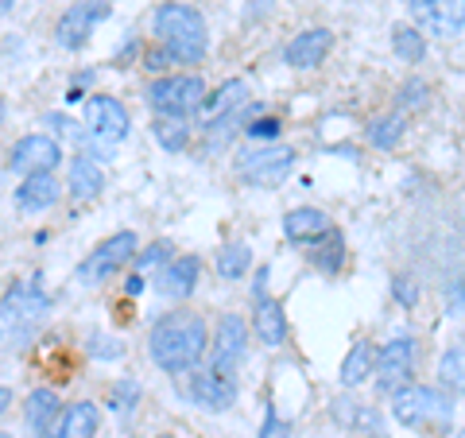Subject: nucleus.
<instances>
[{"mask_svg":"<svg viewBox=\"0 0 465 438\" xmlns=\"http://www.w3.org/2000/svg\"><path fill=\"white\" fill-rule=\"evenodd\" d=\"M333 415H338L345 427H357V431H369V434H381V415L372 412L369 403H353V400H338L333 403Z\"/></svg>","mask_w":465,"mask_h":438,"instance_id":"a878e982","label":"nucleus"},{"mask_svg":"<svg viewBox=\"0 0 465 438\" xmlns=\"http://www.w3.org/2000/svg\"><path fill=\"white\" fill-rule=\"evenodd\" d=\"M167 63H179V58H174L167 47H155V51L143 55V66H148V70H167Z\"/></svg>","mask_w":465,"mask_h":438,"instance_id":"4c0bfd02","label":"nucleus"},{"mask_svg":"<svg viewBox=\"0 0 465 438\" xmlns=\"http://www.w3.org/2000/svg\"><path fill=\"white\" fill-rule=\"evenodd\" d=\"M0 121H5V97H0Z\"/></svg>","mask_w":465,"mask_h":438,"instance_id":"79ce46f5","label":"nucleus"},{"mask_svg":"<svg viewBox=\"0 0 465 438\" xmlns=\"http://www.w3.org/2000/svg\"><path fill=\"white\" fill-rule=\"evenodd\" d=\"M148 353L167 376H183L210 357V326L191 306L163 314L148 333Z\"/></svg>","mask_w":465,"mask_h":438,"instance_id":"f257e3e1","label":"nucleus"},{"mask_svg":"<svg viewBox=\"0 0 465 438\" xmlns=\"http://www.w3.org/2000/svg\"><path fill=\"white\" fill-rule=\"evenodd\" d=\"M391 47H396V55L403 58V63H423L427 39H423L419 27H396V32H391Z\"/></svg>","mask_w":465,"mask_h":438,"instance_id":"c756f323","label":"nucleus"},{"mask_svg":"<svg viewBox=\"0 0 465 438\" xmlns=\"http://www.w3.org/2000/svg\"><path fill=\"white\" fill-rule=\"evenodd\" d=\"M58 396L51 388H35L32 396H27V403H24V419H27V431L32 434H39V438H47L51 434V427H54V419H58Z\"/></svg>","mask_w":465,"mask_h":438,"instance_id":"4be33fe9","label":"nucleus"},{"mask_svg":"<svg viewBox=\"0 0 465 438\" xmlns=\"http://www.w3.org/2000/svg\"><path fill=\"white\" fill-rule=\"evenodd\" d=\"M291 167H295V152L287 144H264V148L241 152L237 155V174L241 183L256 186V191H268V186H280Z\"/></svg>","mask_w":465,"mask_h":438,"instance_id":"0eeeda50","label":"nucleus"},{"mask_svg":"<svg viewBox=\"0 0 465 438\" xmlns=\"http://www.w3.org/2000/svg\"><path fill=\"white\" fill-rule=\"evenodd\" d=\"M458 438H465V427H461V431H458Z\"/></svg>","mask_w":465,"mask_h":438,"instance_id":"37998d69","label":"nucleus"},{"mask_svg":"<svg viewBox=\"0 0 465 438\" xmlns=\"http://www.w3.org/2000/svg\"><path fill=\"white\" fill-rule=\"evenodd\" d=\"M244 349H249V326H244L241 314H222V323L213 330V345H210V369L237 376V364L244 361Z\"/></svg>","mask_w":465,"mask_h":438,"instance_id":"9d476101","label":"nucleus"},{"mask_svg":"<svg viewBox=\"0 0 465 438\" xmlns=\"http://www.w3.org/2000/svg\"><path fill=\"white\" fill-rule=\"evenodd\" d=\"M58 198H63V186H58V179L51 171L43 174H27V179L16 186V206L27 210V214H43L58 206Z\"/></svg>","mask_w":465,"mask_h":438,"instance_id":"f3484780","label":"nucleus"},{"mask_svg":"<svg viewBox=\"0 0 465 438\" xmlns=\"http://www.w3.org/2000/svg\"><path fill=\"white\" fill-rule=\"evenodd\" d=\"M58 164H63V148H58V140L54 136H24L16 148L8 152V171L12 174H43V171H54Z\"/></svg>","mask_w":465,"mask_h":438,"instance_id":"f8f14e48","label":"nucleus"},{"mask_svg":"<svg viewBox=\"0 0 465 438\" xmlns=\"http://www.w3.org/2000/svg\"><path fill=\"white\" fill-rule=\"evenodd\" d=\"M291 434H295V427H291L287 419H280L275 407H268V412H264V427H260V438H291Z\"/></svg>","mask_w":465,"mask_h":438,"instance_id":"f704fd0d","label":"nucleus"},{"mask_svg":"<svg viewBox=\"0 0 465 438\" xmlns=\"http://www.w3.org/2000/svg\"><path fill=\"white\" fill-rule=\"evenodd\" d=\"M411 376H415V342L391 338L381 353H376V392L396 396L400 388L411 384Z\"/></svg>","mask_w":465,"mask_h":438,"instance_id":"1a4fd4ad","label":"nucleus"},{"mask_svg":"<svg viewBox=\"0 0 465 438\" xmlns=\"http://www.w3.org/2000/svg\"><path fill=\"white\" fill-rule=\"evenodd\" d=\"M391 415L411 431H446L450 419H454V403H450V396H442L439 388L407 384L391 396Z\"/></svg>","mask_w":465,"mask_h":438,"instance_id":"7ed1b4c3","label":"nucleus"},{"mask_svg":"<svg viewBox=\"0 0 465 438\" xmlns=\"http://www.w3.org/2000/svg\"><path fill=\"white\" fill-rule=\"evenodd\" d=\"M47 314H51V295L32 280L12 284L5 299H0V326H5V333H16V338H27Z\"/></svg>","mask_w":465,"mask_h":438,"instance_id":"20e7f679","label":"nucleus"},{"mask_svg":"<svg viewBox=\"0 0 465 438\" xmlns=\"http://www.w3.org/2000/svg\"><path fill=\"white\" fill-rule=\"evenodd\" d=\"M283 233H287V241H299V244H318L322 237H330L333 225H330V217L322 210H314V206H299V210H291L283 217Z\"/></svg>","mask_w":465,"mask_h":438,"instance_id":"aec40b11","label":"nucleus"},{"mask_svg":"<svg viewBox=\"0 0 465 438\" xmlns=\"http://www.w3.org/2000/svg\"><path fill=\"white\" fill-rule=\"evenodd\" d=\"M400 105L403 109H423L427 101H430V85L427 82H419V78H411V82H403V90H400Z\"/></svg>","mask_w":465,"mask_h":438,"instance_id":"72a5a7b5","label":"nucleus"},{"mask_svg":"<svg viewBox=\"0 0 465 438\" xmlns=\"http://www.w3.org/2000/svg\"><path fill=\"white\" fill-rule=\"evenodd\" d=\"M101 427V412H97V403L90 400H78V403H70L58 412L54 419V427L47 438H94Z\"/></svg>","mask_w":465,"mask_h":438,"instance_id":"dca6fc26","label":"nucleus"},{"mask_svg":"<svg viewBox=\"0 0 465 438\" xmlns=\"http://www.w3.org/2000/svg\"><path fill=\"white\" fill-rule=\"evenodd\" d=\"M152 136L159 140V148L163 152H186V144H191V128L183 121H174V116H159L152 124Z\"/></svg>","mask_w":465,"mask_h":438,"instance_id":"bb28decb","label":"nucleus"},{"mask_svg":"<svg viewBox=\"0 0 465 438\" xmlns=\"http://www.w3.org/2000/svg\"><path fill=\"white\" fill-rule=\"evenodd\" d=\"M8 403H12V388H0V415L8 412Z\"/></svg>","mask_w":465,"mask_h":438,"instance_id":"ea45409f","label":"nucleus"},{"mask_svg":"<svg viewBox=\"0 0 465 438\" xmlns=\"http://www.w3.org/2000/svg\"><path fill=\"white\" fill-rule=\"evenodd\" d=\"M152 35L159 47H167L179 63H202L210 39H206V20L191 5H159L152 12Z\"/></svg>","mask_w":465,"mask_h":438,"instance_id":"f03ea898","label":"nucleus"},{"mask_svg":"<svg viewBox=\"0 0 465 438\" xmlns=\"http://www.w3.org/2000/svg\"><path fill=\"white\" fill-rule=\"evenodd\" d=\"M311 260H314V264L322 268L326 275H338L341 264H345V241H341V233H333V237H330V253H326V244L318 241V248H314Z\"/></svg>","mask_w":465,"mask_h":438,"instance_id":"7c9ffc66","label":"nucleus"},{"mask_svg":"<svg viewBox=\"0 0 465 438\" xmlns=\"http://www.w3.org/2000/svg\"><path fill=\"white\" fill-rule=\"evenodd\" d=\"M372 373H376V349L369 342H357L345 353V361H341V384L345 388H357V384H365Z\"/></svg>","mask_w":465,"mask_h":438,"instance_id":"5701e85b","label":"nucleus"},{"mask_svg":"<svg viewBox=\"0 0 465 438\" xmlns=\"http://www.w3.org/2000/svg\"><path fill=\"white\" fill-rule=\"evenodd\" d=\"M244 133H249V140H275L280 136V121L275 116H264V121H252V124H244Z\"/></svg>","mask_w":465,"mask_h":438,"instance_id":"e433bc0d","label":"nucleus"},{"mask_svg":"<svg viewBox=\"0 0 465 438\" xmlns=\"http://www.w3.org/2000/svg\"><path fill=\"white\" fill-rule=\"evenodd\" d=\"M198 275H202L198 256H174L171 264H163V272H159V291H163L167 299H191L198 287Z\"/></svg>","mask_w":465,"mask_h":438,"instance_id":"a211bd4d","label":"nucleus"},{"mask_svg":"<svg viewBox=\"0 0 465 438\" xmlns=\"http://www.w3.org/2000/svg\"><path fill=\"white\" fill-rule=\"evenodd\" d=\"M85 128H90V144L97 152H113L128 136L133 121H128V109L116 97L97 94L85 101Z\"/></svg>","mask_w":465,"mask_h":438,"instance_id":"6e6552de","label":"nucleus"},{"mask_svg":"<svg viewBox=\"0 0 465 438\" xmlns=\"http://www.w3.org/2000/svg\"><path fill=\"white\" fill-rule=\"evenodd\" d=\"M101 191H105V171H101L97 155L78 152L70 159V198L74 202H94Z\"/></svg>","mask_w":465,"mask_h":438,"instance_id":"6ab92c4d","label":"nucleus"},{"mask_svg":"<svg viewBox=\"0 0 465 438\" xmlns=\"http://www.w3.org/2000/svg\"><path fill=\"white\" fill-rule=\"evenodd\" d=\"M330 47H333L330 27H311V32H302L287 43L283 58H287V66H295V70H314L330 55Z\"/></svg>","mask_w":465,"mask_h":438,"instance_id":"2eb2a0df","label":"nucleus"},{"mask_svg":"<svg viewBox=\"0 0 465 438\" xmlns=\"http://www.w3.org/2000/svg\"><path fill=\"white\" fill-rule=\"evenodd\" d=\"M12 8V0H0V16H5V12Z\"/></svg>","mask_w":465,"mask_h":438,"instance_id":"a19ab883","label":"nucleus"},{"mask_svg":"<svg viewBox=\"0 0 465 438\" xmlns=\"http://www.w3.org/2000/svg\"><path fill=\"white\" fill-rule=\"evenodd\" d=\"M124 291H128V295H140V291H143V275H140V272H136V275H128Z\"/></svg>","mask_w":465,"mask_h":438,"instance_id":"58836bf2","label":"nucleus"},{"mask_svg":"<svg viewBox=\"0 0 465 438\" xmlns=\"http://www.w3.org/2000/svg\"><path fill=\"white\" fill-rule=\"evenodd\" d=\"M244 94H249V85H244V82H225L213 97L202 101V109H198V113L206 116V121H213V116H225V113H232V109L241 105Z\"/></svg>","mask_w":465,"mask_h":438,"instance_id":"393cba45","label":"nucleus"},{"mask_svg":"<svg viewBox=\"0 0 465 438\" xmlns=\"http://www.w3.org/2000/svg\"><path fill=\"white\" fill-rule=\"evenodd\" d=\"M391 295H396L400 306H415L419 303V284L407 280V275H396V284H391Z\"/></svg>","mask_w":465,"mask_h":438,"instance_id":"c9c22d12","label":"nucleus"},{"mask_svg":"<svg viewBox=\"0 0 465 438\" xmlns=\"http://www.w3.org/2000/svg\"><path fill=\"white\" fill-rule=\"evenodd\" d=\"M191 400L198 407H206V412H229V407L237 403V376L213 373L206 364V369L191 381Z\"/></svg>","mask_w":465,"mask_h":438,"instance_id":"4468645a","label":"nucleus"},{"mask_svg":"<svg viewBox=\"0 0 465 438\" xmlns=\"http://www.w3.org/2000/svg\"><path fill=\"white\" fill-rule=\"evenodd\" d=\"M407 133V121L400 113H388V116H376V121L369 124V144L376 152H391V148H400V140Z\"/></svg>","mask_w":465,"mask_h":438,"instance_id":"b1692460","label":"nucleus"},{"mask_svg":"<svg viewBox=\"0 0 465 438\" xmlns=\"http://www.w3.org/2000/svg\"><path fill=\"white\" fill-rule=\"evenodd\" d=\"M109 16V5L105 0H78V5H70L63 16H58L54 24V43L63 51H78L85 47V39H90V32Z\"/></svg>","mask_w":465,"mask_h":438,"instance_id":"9b49d317","label":"nucleus"},{"mask_svg":"<svg viewBox=\"0 0 465 438\" xmlns=\"http://www.w3.org/2000/svg\"><path fill=\"white\" fill-rule=\"evenodd\" d=\"M439 381L465 396V345L446 349V353L439 357Z\"/></svg>","mask_w":465,"mask_h":438,"instance_id":"c85d7f7f","label":"nucleus"},{"mask_svg":"<svg viewBox=\"0 0 465 438\" xmlns=\"http://www.w3.org/2000/svg\"><path fill=\"white\" fill-rule=\"evenodd\" d=\"M0 438H12V434H0Z\"/></svg>","mask_w":465,"mask_h":438,"instance_id":"c03bdc74","label":"nucleus"},{"mask_svg":"<svg viewBox=\"0 0 465 438\" xmlns=\"http://www.w3.org/2000/svg\"><path fill=\"white\" fill-rule=\"evenodd\" d=\"M252 326H256V338L264 342L268 349H280L287 342V314H283V306L275 303V299H256V318H252Z\"/></svg>","mask_w":465,"mask_h":438,"instance_id":"412c9836","label":"nucleus"},{"mask_svg":"<svg viewBox=\"0 0 465 438\" xmlns=\"http://www.w3.org/2000/svg\"><path fill=\"white\" fill-rule=\"evenodd\" d=\"M140 400V384L136 381H116L109 388V407H116V412H133Z\"/></svg>","mask_w":465,"mask_h":438,"instance_id":"2f4dec72","label":"nucleus"},{"mask_svg":"<svg viewBox=\"0 0 465 438\" xmlns=\"http://www.w3.org/2000/svg\"><path fill=\"white\" fill-rule=\"evenodd\" d=\"M171 253H174V248H171L167 241H155V244H148V248H143V253L136 256V272L143 275V272H148V268H159V264H171Z\"/></svg>","mask_w":465,"mask_h":438,"instance_id":"473e14b6","label":"nucleus"},{"mask_svg":"<svg viewBox=\"0 0 465 438\" xmlns=\"http://www.w3.org/2000/svg\"><path fill=\"white\" fill-rule=\"evenodd\" d=\"M206 101V82L194 75H171V78H155L148 85V105L159 116H174L183 121L186 113H198Z\"/></svg>","mask_w":465,"mask_h":438,"instance_id":"423d86ee","label":"nucleus"},{"mask_svg":"<svg viewBox=\"0 0 465 438\" xmlns=\"http://www.w3.org/2000/svg\"><path fill=\"white\" fill-rule=\"evenodd\" d=\"M249 264H252L249 244H229L217 253V275H222V280H241V275L249 272Z\"/></svg>","mask_w":465,"mask_h":438,"instance_id":"cd10ccee","label":"nucleus"},{"mask_svg":"<svg viewBox=\"0 0 465 438\" xmlns=\"http://www.w3.org/2000/svg\"><path fill=\"white\" fill-rule=\"evenodd\" d=\"M140 256V237L136 233H113L109 241H101L90 256L78 264V284L85 287H97V284H109L116 272H121L128 260H136Z\"/></svg>","mask_w":465,"mask_h":438,"instance_id":"39448f33","label":"nucleus"},{"mask_svg":"<svg viewBox=\"0 0 465 438\" xmlns=\"http://www.w3.org/2000/svg\"><path fill=\"white\" fill-rule=\"evenodd\" d=\"M407 8L419 20V32L450 39L465 27V0H407Z\"/></svg>","mask_w":465,"mask_h":438,"instance_id":"ddd939ff","label":"nucleus"}]
</instances>
